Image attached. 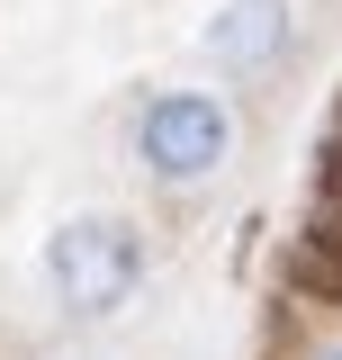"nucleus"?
Returning a JSON list of instances; mask_svg holds the SVG:
<instances>
[{"mask_svg": "<svg viewBox=\"0 0 342 360\" xmlns=\"http://www.w3.org/2000/svg\"><path fill=\"white\" fill-rule=\"evenodd\" d=\"M45 288H54V315L72 324H99L118 315L144 288V234L127 217H72L45 234Z\"/></svg>", "mask_w": 342, "mask_h": 360, "instance_id": "1", "label": "nucleus"}, {"mask_svg": "<svg viewBox=\"0 0 342 360\" xmlns=\"http://www.w3.org/2000/svg\"><path fill=\"white\" fill-rule=\"evenodd\" d=\"M135 162L163 189H208L234 162V108L216 90H153L135 108Z\"/></svg>", "mask_w": 342, "mask_h": 360, "instance_id": "2", "label": "nucleus"}, {"mask_svg": "<svg viewBox=\"0 0 342 360\" xmlns=\"http://www.w3.org/2000/svg\"><path fill=\"white\" fill-rule=\"evenodd\" d=\"M198 45H208L216 72H243V82H253V72H270V63L298 45V9H289V0H225Z\"/></svg>", "mask_w": 342, "mask_h": 360, "instance_id": "3", "label": "nucleus"}, {"mask_svg": "<svg viewBox=\"0 0 342 360\" xmlns=\"http://www.w3.org/2000/svg\"><path fill=\"white\" fill-rule=\"evenodd\" d=\"M298 360H342V324H324V333H306Z\"/></svg>", "mask_w": 342, "mask_h": 360, "instance_id": "4", "label": "nucleus"}]
</instances>
